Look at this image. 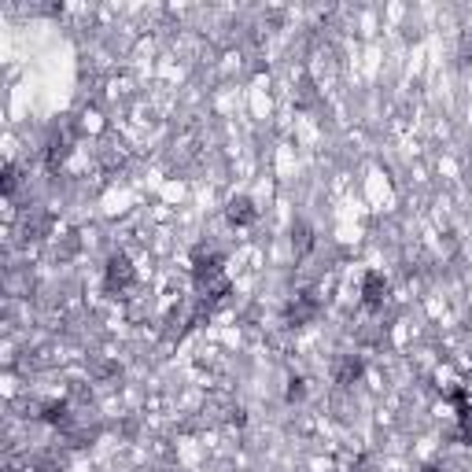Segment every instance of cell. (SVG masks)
Masks as SVG:
<instances>
[{"mask_svg":"<svg viewBox=\"0 0 472 472\" xmlns=\"http://www.w3.org/2000/svg\"><path fill=\"white\" fill-rule=\"evenodd\" d=\"M303 380H292V388H288V398H292V403H295V398H303Z\"/></svg>","mask_w":472,"mask_h":472,"instance_id":"obj_6","label":"cell"},{"mask_svg":"<svg viewBox=\"0 0 472 472\" xmlns=\"http://www.w3.org/2000/svg\"><path fill=\"white\" fill-rule=\"evenodd\" d=\"M225 214H229V222H233V225H251L255 218H259V210H255V203L248 196H233V199H229V207H225Z\"/></svg>","mask_w":472,"mask_h":472,"instance_id":"obj_3","label":"cell"},{"mask_svg":"<svg viewBox=\"0 0 472 472\" xmlns=\"http://www.w3.org/2000/svg\"><path fill=\"white\" fill-rule=\"evenodd\" d=\"M104 284H107V292H119V295L130 292L133 284H137V274H133V266H130V259H126V255H111Z\"/></svg>","mask_w":472,"mask_h":472,"instance_id":"obj_1","label":"cell"},{"mask_svg":"<svg viewBox=\"0 0 472 472\" xmlns=\"http://www.w3.org/2000/svg\"><path fill=\"white\" fill-rule=\"evenodd\" d=\"M362 299H365V306H369V310L384 306V299H388V281H384V274H365Z\"/></svg>","mask_w":472,"mask_h":472,"instance_id":"obj_2","label":"cell"},{"mask_svg":"<svg viewBox=\"0 0 472 472\" xmlns=\"http://www.w3.org/2000/svg\"><path fill=\"white\" fill-rule=\"evenodd\" d=\"M313 313H318V299H313V295H295V303L288 306V321L303 325V321L313 318Z\"/></svg>","mask_w":472,"mask_h":472,"instance_id":"obj_4","label":"cell"},{"mask_svg":"<svg viewBox=\"0 0 472 472\" xmlns=\"http://www.w3.org/2000/svg\"><path fill=\"white\" fill-rule=\"evenodd\" d=\"M358 373H362V358H358V354H347V358L339 362V373H336V380H339V384H351Z\"/></svg>","mask_w":472,"mask_h":472,"instance_id":"obj_5","label":"cell"}]
</instances>
